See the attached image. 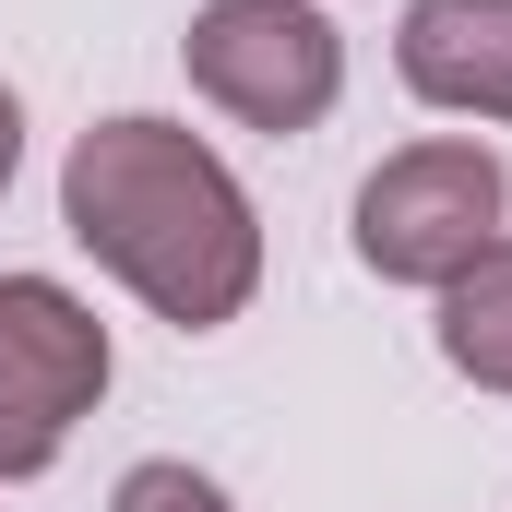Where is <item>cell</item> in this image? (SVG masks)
Masks as SVG:
<instances>
[{"instance_id": "3957f363", "label": "cell", "mask_w": 512, "mask_h": 512, "mask_svg": "<svg viewBox=\"0 0 512 512\" xmlns=\"http://www.w3.org/2000/svg\"><path fill=\"white\" fill-rule=\"evenodd\" d=\"M179 60H191L203 108H227L239 131H274V143L322 131L334 96H346V36H334L322 0H203Z\"/></svg>"}, {"instance_id": "277c9868", "label": "cell", "mask_w": 512, "mask_h": 512, "mask_svg": "<svg viewBox=\"0 0 512 512\" xmlns=\"http://www.w3.org/2000/svg\"><path fill=\"white\" fill-rule=\"evenodd\" d=\"M108 322L60 274H0V489L48 477L108 393Z\"/></svg>"}, {"instance_id": "7a4b0ae2", "label": "cell", "mask_w": 512, "mask_h": 512, "mask_svg": "<svg viewBox=\"0 0 512 512\" xmlns=\"http://www.w3.org/2000/svg\"><path fill=\"white\" fill-rule=\"evenodd\" d=\"M501 215H512V167L477 131H429V143H405V155H382L358 179V262L382 286H429L441 298L501 239Z\"/></svg>"}, {"instance_id": "5b68a950", "label": "cell", "mask_w": 512, "mask_h": 512, "mask_svg": "<svg viewBox=\"0 0 512 512\" xmlns=\"http://www.w3.org/2000/svg\"><path fill=\"white\" fill-rule=\"evenodd\" d=\"M393 72L441 120H501L512 131V0H405Z\"/></svg>"}, {"instance_id": "6da1fadb", "label": "cell", "mask_w": 512, "mask_h": 512, "mask_svg": "<svg viewBox=\"0 0 512 512\" xmlns=\"http://www.w3.org/2000/svg\"><path fill=\"white\" fill-rule=\"evenodd\" d=\"M60 227L96 274H120L131 298L179 334L239 322L262 286V215L239 191V167L179 120H96L60 155Z\"/></svg>"}, {"instance_id": "52a82bcc", "label": "cell", "mask_w": 512, "mask_h": 512, "mask_svg": "<svg viewBox=\"0 0 512 512\" xmlns=\"http://www.w3.org/2000/svg\"><path fill=\"white\" fill-rule=\"evenodd\" d=\"M108 512H239L203 465H179V453H155V465H131L120 489H108Z\"/></svg>"}, {"instance_id": "ba28073f", "label": "cell", "mask_w": 512, "mask_h": 512, "mask_svg": "<svg viewBox=\"0 0 512 512\" xmlns=\"http://www.w3.org/2000/svg\"><path fill=\"white\" fill-rule=\"evenodd\" d=\"M12 167H24V96L0 84V191H12Z\"/></svg>"}, {"instance_id": "8992f818", "label": "cell", "mask_w": 512, "mask_h": 512, "mask_svg": "<svg viewBox=\"0 0 512 512\" xmlns=\"http://www.w3.org/2000/svg\"><path fill=\"white\" fill-rule=\"evenodd\" d=\"M441 358L477 393H512V227L441 286Z\"/></svg>"}]
</instances>
